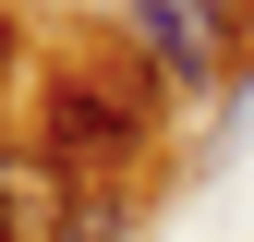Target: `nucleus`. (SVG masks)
<instances>
[{
  "instance_id": "obj_4",
  "label": "nucleus",
  "mask_w": 254,
  "mask_h": 242,
  "mask_svg": "<svg viewBox=\"0 0 254 242\" xmlns=\"http://www.w3.org/2000/svg\"><path fill=\"white\" fill-rule=\"evenodd\" d=\"M109 230H121V194H85V218L61 230V242H109Z\"/></svg>"
},
{
  "instance_id": "obj_1",
  "label": "nucleus",
  "mask_w": 254,
  "mask_h": 242,
  "mask_svg": "<svg viewBox=\"0 0 254 242\" xmlns=\"http://www.w3.org/2000/svg\"><path fill=\"white\" fill-rule=\"evenodd\" d=\"M145 85H97V73H73L49 97V158H121V145H145Z\"/></svg>"
},
{
  "instance_id": "obj_5",
  "label": "nucleus",
  "mask_w": 254,
  "mask_h": 242,
  "mask_svg": "<svg viewBox=\"0 0 254 242\" xmlns=\"http://www.w3.org/2000/svg\"><path fill=\"white\" fill-rule=\"evenodd\" d=\"M206 12H218V24H230V12H242V0H206Z\"/></svg>"
},
{
  "instance_id": "obj_3",
  "label": "nucleus",
  "mask_w": 254,
  "mask_h": 242,
  "mask_svg": "<svg viewBox=\"0 0 254 242\" xmlns=\"http://www.w3.org/2000/svg\"><path fill=\"white\" fill-rule=\"evenodd\" d=\"M61 158H0V242H61L73 218H61Z\"/></svg>"
},
{
  "instance_id": "obj_2",
  "label": "nucleus",
  "mask_w": 254,
  "mask_h": 242,
  "mask_svg": "<svg viewBox=\"0 0 254 242\" xmlns=\"http://www.w3.org/2000/svg\"><path fill=\"white\" fill-rule=\"evenodd\" d=\"M133 37L157 49V73H170V85H206V73H218V37H230V24H218L206 0H133Z\"/></svg>"
}]
</instances>
